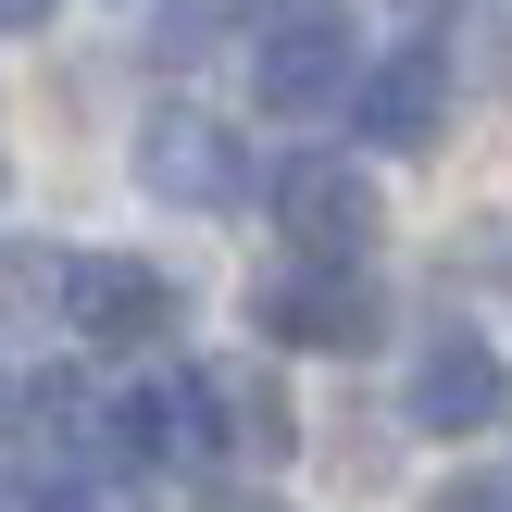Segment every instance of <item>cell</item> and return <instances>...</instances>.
I'll list each match as a JSON object with an SVG mask.
<instances>
[{
	"instance_id": "obj_7",
	"label": "cell",
	"mask_w": 512,
	"mask_h": 512,
	"mask_svg": "<svg viewBox=\"0 0 512 512\" xmlns=\"http://www.w3.org/2000/svg\"><path fill=\"white\" fill-rule=\"evenodd\" d=\"M500 350L488 338H425V363H413V425L425 438H475V425H500Z\"/></svg>"
},
{
	"instance_id": "obj_4",
	"label": "cell",
	"mask_w": 512,
	"mask_h": 512,
	"mask_svg": "<svg viewBox=\"0 0 512 512\" xmlns=\"http://www.w3.org/2000/svg\"><path fill=\"white\" fill-rule=\"evenodd\" d=\"M138 188L175 200V213H225L238 200V138L213 113H150L138 125Z\"/></svg>"
},
{
	"instance_id": "obj_2",
	"label": "cell",
	"mask_w": 512,
	"mask_h": 512,
	"mask_svg": "<svg viewBox=\"0 0 512 512\" xmlns=\"http://www.w3.org/2000/svg\"><path fill=\"white\" fill-rule=\"evenodd\" d=\"M50 288H63V325H75L88 350H138V338L175 325V288H163L150 263H125V250H75Z\"/></svg>"
},
{
	"instance_id": "obj_12",
	"label": "cell",
	"mask_w": 512,
	"mask_h": 512,
	"mask_svg": "<svg viewBox=\"0 0 512 512\" xmlns=\"http://www.w3.org/2000/svg\"><path fill=\"white\" fill-rule=\"evenodd\" d=\"M213 512H288V500H213Z\"/></svg>"
},
{
	"instance_id": "obj_13",
	"label": "cell",
	"mask_w": 512,
	"mask_h": 512,
	"mask_svg": "<svg viewBox=\"0 0 512 512\" xmlns=\"http://www.w3.org/2000/svg\"><path fill=\"white\" fill-rule=\"evenodd\" d=\"M288 13H313V0H288Z\"/></svg>"
},
{
	"instance_id": "obj_3",
	"label": "cell",
	"mask_w": 512,
	"mask_h": 512,
	"mask_svg": "<svg viewBox=\"0 0 512 512\" xmlns=\"http://www.w3.org/2000/svg\"><path fill=\"white\" fill-rule=\"evenodd\" d=\"M250 88H263L275 113H325V100H350V88H363V75H350V25L325 13V0H313V13H275L263 50H250Z\"/></svg>"
},
{
	"instance_id": "obj_6",
	"label": "cell",
	"mask_w": 512,
	"mask_h": 512,
	"mask_svg": "<svg viewBox=\"0 0 512 512\" xmlns=\"http://www.w3.org/2000/svg\"><path fill=\"white\" fill-rule=\"evenodd\" d=\"M450 113V50H388V63L350 88V125H363L375 150H425Z\"/></svg>"
},
{
	"instance_id": "obj_8",
	"label": "cell",
	"mask_w": 512,
	"mask_h": 512,
	"mask_svg": "<svg viewBox=\"0 0 512 512\" xmlns=\"http://www.w3.org/2000/svg\"><path fill=\"white\" fill-rule=\"evenodd\" d=\"M213 425L250 463H288V388H275V375H213Z\"/></svg>"
},
{
	"instance_id": "obj_9",
	"label": "cell",
	"mask_w": 512,
	"mask_h": 512,
	"mask_svg": "<svg viewBox=\"0 0 512 512\" xmlns=\"http://www.w3.org/2000/svg\"><path fill=\"white\" fill-rule=\"evenodd\" d=\"M213 13L225 0H150V50H163V63H200V50H213Z\"/></svg>"
},
{
	"instance_id": "obj_11",
	"label": "cell",
	"mask_w": 512,
	"mask_h": 512,
	"mask_svg": "<svg viewBox=\"0 0 512 512\" xmlns=\"http://www.w3.org/2000/svg\"><path fill=\"white\" fill-rule=\"evenodd\" d=\"M25 25H50V0H0V38H25Z\"/></svg>"
},
{
	"instance_id": "obj_5",
	"label": "cell",
	"mask_w": 512,
	"mask_h": 512,
	"mask_svg": "<svg viewBox=\"0 0 512 512\" xmlns=\"http://www.w3.org/2000/svg\"><path fill=\"white\" fill-rule=\"evenodd\" d=\"M263 325H275L288 350H363V338H375V288H363L350 263H288V275L263 288Z\"/></svg>"
},
{
	"instance_id": "obj_10",
	"label": "cell",
	"mask_w": 512,
	"mask_h": 512,
	"mask_svg": "<svg viewBox=\"0 0 512 512\" xmlns=\"http://www.w3.org/2000/svg\"><path fill=\"white\" fill-rule=\"evenodd\" d=\"M425 512H512V488H500V475H463V488H438Z\"/></svg>"
},
{
	"instance_id": "obj_1",
	"label": "cell",
	"mask_w": 512,
	"mask_h": 512,
	"mask_svg": "<svg viewBox=\"0 0 512 512\" xmlns=\"http://www.w3.org/2000/svg\"><path fill=\"white\" fill-rule=\"evenodd\" d=\"M275 225H288L300 263H363L375 250V188L338 163V150H300V163L275 175Z\"/></svg>"
}]
</instances>
